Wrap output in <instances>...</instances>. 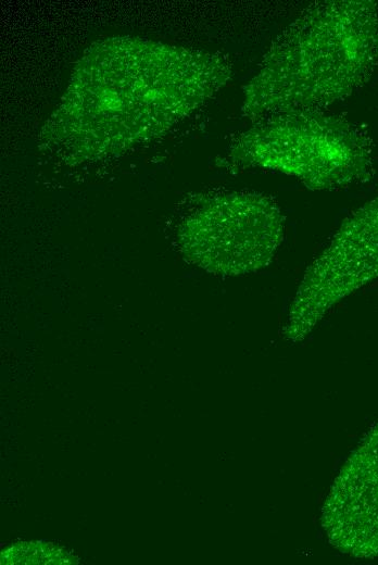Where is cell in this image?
Listing matches in <instances>:
<instances>
[{"label":"cell","instance_id":"obj_7","mask_svg":"<svg viewBox=\"0 0 378 565\" xmlns=\"http://www.w3.org/2000/svg\"><path fill=\"white\" fill-rule=\"evenodd\" d=\"M76 560L64 550L42 542L15 543L1 553V564H73Z\"/></svg>","mask_w":378,"mask_h":565},{"label":"cell","instance_id":"obj_3","mask_svg":"<svg viewBox=\"0 0 378 565\" xmlns=\"http://www.w3.org/2000/svg\"><path fill=\"white\" fill-rule=\"evenodd\" d=\"M252 123L234 140L223 165L278 172L312 190L345 188L373 176V141L344 116L289 111Z\"/></svg>","mask_w":378,"mask_h":565},{"label":"cell","instance_id":"obj_1","mask_svg":"<svg viewBox=\"0 0 378 565\" xmlns=\"http://www.w3.org/2000/svg\"><path fill=\"white\" fill-rule=\"evenodd\" d=\"M136 41L133 64L100 75L81 60L46 128H64L60 148L75 156L118 153L160 136L211 99L231 76L218 54Z\"/></svg>","mask_w":378,"mask_h":565},{"label":"cell","instance_id":"obj_5","mask_svg":"<svg viewBox=\"0 0 378 565\" xmlns=\"http://www.w3.org/2000/svg\"><path fill=\"white\" fill-rule=\"evenodd\" d=\"M378 278V196L349 215L305 271L286 336H306L338 302Z\"/></svg>","mask_w":378,"mask_h":565},{"label":"cell","instance_id":"obj_4","mask_svg":"<svg viewBox=\"0 0 378 565\" xmlns=\"http://www.w3.org/2000/svg\"><path fill=\"white\" fill-rule=\"evenodd\" d=\"M285 236V216L277 203L259 192L203 197L181 222L182 254L219 275H241L266 267Z\"/></svg>","mask_w":378,"mask_h":565},{"label":"cell","instance_id":"obj_6","mask_svg":"<svg viewBox=\"0 0 378 565\" xmlns=\"http://www.w3.org/2000/svg\"><path fill=\"white\" fill-rule=\"evenodd\" d=\"M322 522L341 552L360 558L378 556V425L337 477Z\"/></svg>","mask_w":378,"mask_h":565},{"label":"cell","instance_id":"obj_2","mask_svg":"<svg viewBox=\"0 0 378 565\" xmlns=\"http://www.w3.org/2000/svg\"><path fill=\"white\" fill-rule=\"evenodd\" d=\"M378 66L373 0L310 3L273 40L244 86L242 115L325 110L360 90Z\"/></svg>","mask_w":378,"mask_h":565}]
</instances>
